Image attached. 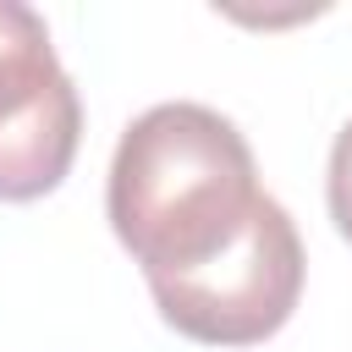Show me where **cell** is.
Returning <instances> with one entry per match:
<instances>
[{"label": "cell", "mask_w": 352, "mask_h": 352, "mask_svg": "<svg viewBox=\"0 0 352 352\" xmlns=\"http://www.w3.org/2000/svg\"><path fill=\"white\" fill-rule=\"evenodd\" d=\"M248 138L209 104L170 99L143 110L110 160V231L143 275H176L214 258L258 204Z\"/></svg>", "instance_id": "1"}, {"label": "cell", "mask_w": 352, "mask_h": 352, "mask_svg": "<svg viewBox=\"0 0 352 352\" xmlns=\"http://www.w3.org/2000/svg\"><path fill=\"white\" fill-rule=\"evenodd\" d=\"M148 292L170 330L204 346H258L270 341L302 297V236L292 214L264 192L248 226L204 264L176 275H148Z\"/></svg>", "instance_id": "2"}, {"label": "cell", "mask_w": 352, "mask_h": 352, "mask_svg": "<svg viewBox=\"0 0 352 352\" xmlns=\"http://www.w3.org/2000/svg\"><path fill=\"white\" fill-rule=\"evenodd\" d=\"M66 82L72 77L55 60L44 16L33 6H22V0H0V126L38 110Z\"/></svg>", "instance_id": "3"}, {"label": "cell", "mask_w": 352, "mask_h": 352, "mask_svg": "<svg viewBox=\"0 0 352 352\" xmlns=\"http://www.w3.org/2000/svg\"><path fill=\"white\" fill-rule=\"evenodd\" d=\"M324 198H330V220H336V231L352 242V121L336 132L330 176H324Z\"/></svg>", "instance_id": "4"}]
</instances>
